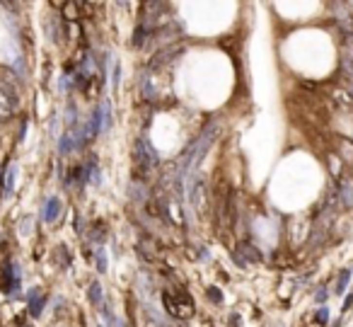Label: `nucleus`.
I'll list each match as a JSON object with an SVG mask.
<instances>
[{
  "instance_id": "nucleus-1",
  "label": "nucleus",
  "mask_w": 353,
  "mask_h": 327,
  "mask_svg": "<svg viewBox=\"0 0 353 327\" xmlns=\"http://www.w3.org/2000/svg\"><path fill=\"white\" fill-rule=\"evenodd\" d=\"M162 303H165L167 313L179 320H186L194 315V298L184 288H167L162 293Z\"/></svg>"
},
{
  "instance_id": "nucleus-2",
  "label": "nucleus",
  "mask_w": 353,
  "mask_h": 327,
  "mask_svg": "<svg viewBox=\"0 0 353 327\" xmlns=\"http://www.w3.org/2000/svg\"><path fill=\"white\" fill-rule=\"evenodd\" d=\"M341 199H344V206H353V180L351 177H346V180H341Z\"/></svg>"
},
{
  "instance_id": "nucleus-3",
  "label": "nucleus",
  "mask_w": 353,
  "mask_h": 327,
  "mask_svg": "<svg viewBox=\"0 0 353 327\" xmlns=\"http://www.w3.org/2000/svg\"><path fill=\"white\" fill-rule=\"evenodd\" d=\"M0 288L10 291V269H7V264H0Z\"/></svg>"
},
{
  "instance_id": "nucleus-4",
  "label": "nucleus",
  "mask_w": 353,
  "mask_h": 327,
  "mask_svg": "<svg viewBox=\"0 0 353 327\" xmlns=\"http://www.w3.org/2000/svg\"><path fill=\"white\" fill-rule=\"evenodd\" d=\"M349 279H351V271H349V269H344V271H341V276H339V281H336V293H344V288H346Z\"/></svg>"
},
{
  "instance_id": "nucleus-5",
  "label": "nucleus",
  "mask_w": 353,
  "mask_h": 327,
  "mask_svg": "<svg viewBox=\"0 0 353 327\" xmlns=\"http://www.w3.org/2000/svg\"><path fill=\"white\" fill-rule=\"evenodd\" d=\"M317 323H319V325H324V323H327V308H322V310L317 313Z\"/></svg>"
},
{
  "instance_id": "nucleus-6",
  "label": "nucleus",
  "mask_w": 353,
  "mask_h": 327,
  "mask_svg": "<svg viewBox=\"0 0 353 327\" xmlns=\"http://www.w3.org/2000/svg\"><path fill=\"white\" fill-rule=\"evenodd\" d=\"M353 306V296H346V303H344V310H349Z\"/></svg>"
}]
</instances>
